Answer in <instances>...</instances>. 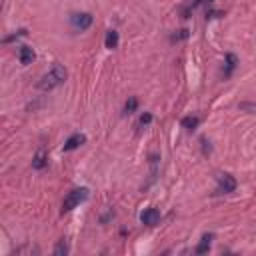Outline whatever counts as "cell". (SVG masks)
I'll list each match as a JSON object with an SVG mask.
<instances>
[{"label": "cell", "mask_w": 256, "mask_h": 256, "mask_svg": "<svg viewBox=\"0 0 256 256\" xmlns=\"http://www.w3.org/2000/svg\"><path fill=\"white\" fill-rule=\"evenodd\" d=\"M70 26L76 32L88 30L92 26V14H88V12H74V14H70Z\"/></svg>", "instance_id": "cell-3"}, {"label": "cell", "mask_w": 256, "mask_h": 256, "mask_svg": "<svg viewBox=\"0 0 256 256\" xmlns=\"http://www.w3.org/2000/svg\"><path fill=\"white\" fill-rule=\"evenodd\" d=\"M54 254H56V256H64V254H68V246H66V242H64V240H60V242L56 244Z\"/></svg>", "instance_id": "cell-14"}, {"label": "cell", "mask_w": 256, "mask_h": 256, "mask_svg": "<svg viewBox=\"0 0 256 256\" xmlns=\"http://www.w3.org/2000/svg\"><path fill=\"white\" fill-rule=\"evenodd\" d=\"M150 122H152V114L146 112V114L140 116V124H142V126H146V124H150Z\"/></svg>", "instance_id": "cell-16"}, {"label": "cell", "mask_w": 256, "mask_h": 256, "mask_svg": "<svg viewBox=\"0 0 256 256\" xmlns=\"http://www.w3.org/2000/svg\"><path fill=\"white\" fill-rule=\"evenodd\" d=\"M216 182H218V192H222V194H230V192L236 190V180H234V176H230V174H226V172L218 174V176H216Z\"/></svg>", "instance_id": "cell-4"}, {"label": "cell", "mask_w": 256, "mask_h": 256, "mask_svg": "<svg viewBox=\"0 0 256 256\" xmlns=\"http://www.w3.org/2000/svg\"><path fill=\"white\" fill-rule=\"evenodd\" d=\"M140 220H142V224H146V226H156V224L160 222V212H158L156 208H146V210L140 214Z\"/></svg>", "instance_id": "cell-6"}, {"label": "cell", "mask_w": 256, "mask_h": 256, "mask_svg": "<svg viewBox=\"0 0 256 256\" xmlns=\"http://www.w3.org/2000/svg\"><path fill=\"white\" fill-rule=\"evenodd\" d=\"M18 58H20V64L28 66V64H32V62L36 60V54H34V50H32L30 46H20V50H18Z\"/></svg>", "instance_id": "cell-7"}, {"label": "cell", "mask_w": 256, "mask_h": 256, "mask_svg": "<svg viewBox=\"0 0 256 256\" xmlns=\"http://www.w3.org/2000/svg\"><path fill=\"white\" fill-rule=\"evenodd\" d=\"M66 78H68V70H66L62 64H54V66L38 80V88L44 90V92L54 90V88H58L60 84H64Z\"/></svg>", "instance_id": "cell-1"}, {"label": "cell", "mask_w": 256, "mask_h": 256, "mask_svg": "<svg viewBox=\"0 0 256 256\" xmlns=\"http://www.w3.org/2000/svg\"><path fill=\"white\" fill-rule=\"evenodd\" d=\"M48 164V160H46V154L40 150V152H36L34 154V158H32V168H36V170H42L44 166Z\"/></svg>", "instance_id": "cell-12"}, {"label": "cell", "mask_w": 256, "mask_h": 256, "mask_svg": "<svg viewBox=\"0 0 256 256\" xmlns=\"http://www.w3.org/2000/svg\"><path fill=\"white\" fill-rule=\"evenodd\" d=\"M136 108H138V100H136L134 96H130V98L126 100V104H124V114H134Z\"/></svg>", "instance_id": "cell-13"}, {"label": "cell", "mask_w": 256, "mask_h": 256, "mask_svg": "<svg viewBox=\"0 0 256 256\" xmlns=\"http://www.w3.org/2000/svg\"><path fill=\"white\" fill-rule=\"evenodd\" d=\"M28 34V30L26 28H22V30H18L16 34H12V36H6L4 38V42H10V40H16V38H20V36H26Z\"/></svg>", "instance_id": "cell-15"}, {"label": "cell", "mask_w": 256, "mask_h": 256, "mask_svg": "<svg viewBox=\"0 0 256 256\" xmlns=\"http://www.w3.org/2000/svg\"><path fill=\"white\" fill-rule=\"evenodd\" d=\"M238 66V58L234 56V54H226V68H224V78H228L232 72H234V68Z\"/></svg>", "instance_id": "cell-10"}, {"label": "cell", "mask_w": 256, "mask_h": 256, "mask_svg": "<svg viewBox=\"0 0 256 256\" xmlns=\"http://www.w3.org/2000/svg\"><path fill=\"white\" fill-rule=\"evenodd\" d=\"M104 46H106L108 50H114V48H118V32H116V30H108V32H106V40H104Z\"/></svg>", "instance_id": "cell-9"}, {"label": "cell", "mask_w": 256, "mask_h": 256, "mask_svg": "<svg viewBox=\"0 0 256 256\" xmlns=\"http://www.w3.org/2000/svg\"><path fill=\"white\" fill-rule=\"evenodd\" d=\"M82 144H86V134H82V132H76V134H72L66 142H64V152H70V150H76L78 146H82Z\"/></svg>", "instance_id": "cell-5"}, {"label": "cell", "mask_w": 256, "mask_h": 256, "mask_svg": "<svg viewBox=\"0 0 256 256\" xmlns=\"http://www.w3.org/2000/svg\"><path fill=\"white\" fill-rule=\"evenodd\" d=\"M198 124H200V118L198 116H186V118H182V128H186L188 132L196 130Z\"/></svg>", "instance_id": "cell-11"}, {"label": "cell", "mask_w": 256, "mask_h": 256, "mask_svg": "<svg viewBox=\"0 0 256 256\" xmlns=\"http://www.w3.org/2000/svg\"><path fill=\"white\" fill-rule=\"evenodd\" d=\"M88 198V188H74L72 192H68V196L62 202V212H70L76 206H80L84 200Z\"/></svg>", "instance_id": "cell-2"}, {"label": "cell", "mask_w": 256, "mask_h": 256, "mask_svg": "<svg viewBox=\"0 0 256 256\" xmlns=\"http://www.w3.org/2000/svg\"><path fill=\"white\" fill-rule=\"evenodd\" d=\"M212 240H214V234H204V236H202V240H200V244L196 246V254H204V252H208V250H210Z\"/></svg>", "instance_id": "cell-8"}]
</instances>
